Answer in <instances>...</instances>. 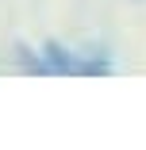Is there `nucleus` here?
I'll use <instances>...</instances> for the list:
<instances>
[{
  "label": "nucleus",
  "instance_id": "1",
  "mask_svg": "<svg viewBox=\"0 0 146 150\" xmlns=\"http://www.w3.org/2000/svg\"><path fill=\"white\" fill-rule=\"evenodd\" d=\"M115 69V54L104 42H89L85 50H77V77H108Z\"/></svg>",
  "mask_w": 146,
  "mask_h": 150
},
{
  "label": "nucleus",
  "instance_id": "2",
  "mask_svg": "<svg viewBox=\"0 0 146 150\" xmlns=\"http://www.w3.org/2000/svg\"><path fill=\"white\" fill-rule=\"evenodd\" d=\"M39 50H42V58H46L50 77H77V50H73V46L50 39V42H42Z\"/></svg>",
  "mask_w": 146,
  "mask_h": 150
},
{
  "label": "nucleus",
  "instance_id": "3",
  "mask_svg": "<svg viewBox=\"0 0 146 150\" xmlns=\"http://www.w3.org/2000/svg\"><path fill=\"white\" fill-rule=\"evenodd\" d=\"M16 66L23 69V73H31V77H50V69H46V58H42V50H31L27 42H16Z\"/></svg>",
  "mask_w": 146,
  "mask_h": 150
}]
</instances>
